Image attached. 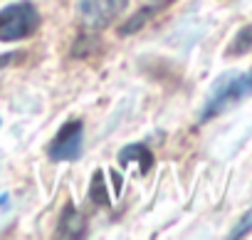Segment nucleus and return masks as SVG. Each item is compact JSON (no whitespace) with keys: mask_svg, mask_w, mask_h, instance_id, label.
<instances>
[{"mask_svg":"<svg viewBox=\"0 0 252 240\" xmlns=\"http://www.w3.org/2000/svg\"><path fill=\"white\" fill-rule=\"evenodd\" d=\"M129 0H77V10L79 18L84 20V25L89 28H104L109 23H114L124 10Z\"/></svg>","mask_w":252,"mask_h":240,"instance_id":"3","label":"nucleus"},{"mask_svg":"<svg viewBox=\"0 0 252 240\" xmlns=\"http://www.w3.org/2000/svg\"><path fill=\"white\" fill-rule=\"evenodd\" d=\"M40 18L30 3H13L0 10V42H15L35 33Z\"/></svg>","mask_w":252,"mask_h":240,"instance_id":"2","label":"nucleus"},{"mask_svg":"<svg viewBox=\"0 0 252 240\" xmlns=\"http://www.w3.org/2000/svg\"><path fill=\"white\" fill-rule=\"evenodd\" d=\"M154 3H163V0H154Z\"/></svg>","mask_w":252,"mask_h":240,"instance_id":"7","label":"nucleus"},{"mask_svg":"<svg viewBox=\"0 0 252 240\" xmlns=\"http://www.w3.org/2000/svg\"><path fill=\"white\" fill-rule=\"evenodd\" d=\"M250 228H252V210H250V213H247V215H245L237 225H235V230L230 233V238H240V235H245Z\"/></svg>","mask_w":252,"mask_h":240,"instance_id":"6","label":"nucleus"},{"mask_svg":"<svg viewBox=\"0 0 252 240\" xmlns=\"http://www.w3.org/2000/svg\"><path fill=\"white\" fill-rule=\"evenodd\" d=\"M79 146H82V124L79 122H69L55 137V141L50 146V156L55 161H72V159H77Z\"/></svg>","mask_w":252,"mask_h":240,"instance_id":"4","label":"nucleus"},{"mask_svg":"<svg viewBox=\"0 0 252 240\" xmlns=\"http://www.w3.org/2000/svg\"><path fill=\"white\" fill-rule=\"evenodd\" d=\"M60 228H62V233H64V235H77V233H79V228H82V218L72 210V206H67V210H64V215H62Z\"/></svg>","mask_w":252,"mask_h":240,"instance_id":"5","label":"nucleus"},{"mask_svg":"<svg viewBox=\"0 0 252 240\" xmlns=\"http://www.w3.org/2000/svg\"><path fill=\"white\" fill-rule=\"evenodd\" d=\"M252 97V67L242 74H225L215 82L213 92H210V99L205 102V109L200 114L203 122H208V119L222 114L225 109H230L232 104L242 102Z\"/></svg>","mask_w":252,"mask_h":240,"instance_id":"1","label":"nucleus"}]
</instances>
